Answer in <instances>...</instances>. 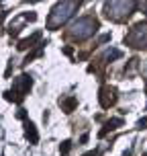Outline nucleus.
<instances>
[{"label":"nucleus","instance_id":"obj_4","mask_svg":"<svg viewBox=\"0 0 147 156\" xmlns=\"http://www.w3.org/2000/svg\"><path fill=\"white\" fill-rule=\"evenodd\" d=\"M25 133H27V138H29L31 144H37L39 142V133H37V129H35V125H33L31 121L25 123Z\"/></svg>","mask_w":147,"mask_h":156},{"label":"nucleus","instance_id":"obj_11","mask_svg":"<svg viewBox=\"0 0 147 156\" xmlns=\"http://www.w3.org/2000/svg\"><path fill=\"white\" fill-rule=\"evenodd\" d=\"M137 125H139V129H143V127H145V125H147V117H143V119H141V121H139V123H137Z\"/></svg>","mask_w":147,"mask_h":156},{"label":"nucleus","instance_id":"obj_8","mask_svg":"<svg viewBox=\"0 0 147 156\" xmlns=\"http://www.w3.org/2000/svg\"><path fill=\"white\" fill-rule=\"evenodd\" d=\"M106 58H109V60H116V58H121V51H119V49H112V51H109Z\"/></svg>","mask_w":147,"mask_h":156},{"label":"nucleus","instance_id":"obj_3","mask_svg":"<svg viewBox=\"0 0 147 156\" xmlns=\"http://www.w3.org/2000/svg\"><path fill=\"white\" fill-rule=\"evenodd\" d=\"M39 39H41V33H35V35H31V37H27V39H21V41H18V49H21V51H25V49H27V47H33V43H35V41H39Z\"/></svg>","mask_w":147,"mask_h":156},{"label":"nucleus","instance_id":"obj_10","mask_svg":"<svg viewBox=\"0 0 147 156\" xmlns=\"http://www.w3.org/2000/svg\"><path fill=\"white\" fill-rule=\"evenodd\" d=\"M84 156H100V150H92V152H86Z\"/></svg>","mask_w":147,"mask_h":156},{"label":"nucleus","instance_id":"obj_7","mask_svg":"<svg viewBox=\"0 0 147 156\" xmlns=\"http://www.w3.org/2000/svg\"><path fill=\"white\" fill-rule=\"evenodd\" d=\"M41 54H43L41 49H37V51H33V54H29V55H27V58H25V62H23V64H29V62H31V60H35V58H39V55H41Z\"/></svg>","mask_w":147,"mask_h":156},{"label":"nucleus","instance_id":"obj_1","mask_svg":"<svg viewBox=\"0 0 147 156\" xmlns=\"http://www.w3.org/2000/svg\"><path fill=\"white\" fill-rule=\"evenodd\" d=\"M115 101H116V90H115V88H110V86H104V88L100 90V103H102V107H110Z\"/></svg>","mask_w":147,"mask_h":156},{"label":"nucleus","instance_id":"obj_5","mask_svg":"<svg viewBox=\"0 0 147 156\" xmlns=\"http://www.w3.org/2000/svg\"><path fill=\"white\" fill-rule=\"evenodd\" d=\"M59 105H62V109L65 111V113H72V111L76 109L78 101L74 99V97H68V99H59Z\"/></svg>","mask_w":147,"mask_h":156},{"label":"nucleus","instance_id":"obj_12","mask_svg":"<svg viewBox=\"0 0 147 156\" xmlns=\"http://www.w3.org/2000/svg\"><path fill=\"white\" fill-rule=\"evenodd\" d=\"M80 142H82V144H86V142H88V133H84V136L80 138Z\"/></svg>","mask_w":147,"mask_h":156},{"label":"nucleus","instance_id":"obj_9","mask_svg":"<svg viewBox=\"0 0 147 156\" xmlns=\"http://www.w3.org/2000/svg\"><path fill=\"white\" fill-rule=\"evenodd\" d=\"M25 19H27V21H37V15H35V12H27Z\"/></svg>","mask_w":147,"mask_h":156},{"label":"nucleus","instance_id":"obj_13","mask_svg":"<svg viewBox=\"0 0 147 156\" xmlns=\"http://www.w3.org/2000/svg\"><path fill=\"white\" fill-rule=\"evenodd\" d=\"M143 156H147V152H145V154H143Z\"/></svg>","mask_w":147,"mask_h":156},{"label":"nucleus","instance_id":"obj_6","mask_svg":"<svg viewBox=\"0 0 147 156\" xmlns=\"http://www.w3.org/2000/svg\"><path fill=\"white\" fill-rule=\"evenodd\" d=\"M70 148H72V142H70V140H63V142H62V148H59V150H62V154L65 156L68 152H70Z\"/></svg>","mask_w":147,"mask_h":156},{"label":"nucleus","instance_id":"obj_2","mask_svg":"<svg viewBox=\"0 0 147 156\" xmlns=\"http://www.w3.org/2000/svg\"><path fill=\"white\" fill-rule=\"evenodd\" d=\"M121 125H123V119H121V117L110 119V121H106V123H104V127L100 129V133H98V136L102 138V136H106L109 132H112V129H116V127H121Z\"/></svg>","mask_w":147,"mask_h":156}]
</instances>
